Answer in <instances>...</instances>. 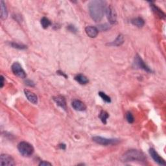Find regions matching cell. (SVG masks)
Returning <instances> with one entry per match:
<instances>
[{
    "label": "cell",
    "mask_w": 166,
    "mask_h": 166,
    "mask_svg": "<svg viewBox=\"0 0 166 166\" xmlns=\"http://www.w3.org/2000/svg\"><path fill=\"white\" fill-rule=\"evenodd\" d=\"M39 165H42V166H44V165H52V164H51V163L48 162H46V161H42L40 162V163L39 164Z\"/></svg>",
    "instance_id": "cell-25"
},
{
    "label": "cell",
    "mask_w": 166,
    "mask_h": 166,
    "mask_svg": "<svg viewBox=\"0 0 166 166\" xmlns=\"http://www.w3.org/2000/svg\"><path fill=\"white\" fill-rule=\"evenodd\" d=\"M10 46H11L14 48L18 49H25L27 48V46L24 45V44H21L16 42H11Z\"/></svg>",
    "instance_id": "cell-22"
},
{
    "label": "cell",
    "mask_w": 166,
    "mask_h": 166,
    "mask_svg": "<svg viewBox=\"0 0 166 166\" xmlns=\"http://www.w3.org/2000/svg\"><path fill=\"white\" fill-rule=\"evenodd\" d=\"M25 83H26L27 85L29 86V87H34V83L33 81H30V80H28V81H25Z\"/></svg>",
    "instance_id": "cell-26"
},
{
    "label": "cell",
    "mask_w": 166,
    "mask_h": 166,
    "mask_svg": "<svg viewBox=\"0 0 166 166\" xmlns=\"http://www.w3.org/2000/svg\"><path fill=\"white\" fill-rule=\"evenodd\" d=\"M135 64L136 67L138 68L142 69L147 72H151V69L149 68V66L146 64L145 62L143 61V59L141 58V57L138 55H136L135 59Z\"/></svg>",
    "instance_id": "cell-8"
},
{
    "label": "cell",
    "mask_w": 166,
    "mask_h": 166,
    "mask_svg": "<svg viewBox=\"0 0 166 166\" xmlns=\"http://www.w3.org/2000/svg\"><path fill=\"white\" fill-rule=\"evenodd\" d=\"M121 160L123 162H145L147 157L143 152L138 151V150L131 149L124 152L121 156Z\"/></svg>",
    "instance_id": "cell-2"
},
{
    "label": "cell",
    "mask_w": 166,
    "mask_h": 166,
    "mask_svg": "<svg viewBox=\"0 0 166 166\" xmlns=\"http://www.w3.org/2000/svg\"><path fill=\"white\" fill-rule=\"evenodd\" d=\"M107 2L102 0H94L89 3L88 9L91 18L98 22L103 19L106 12Z\"/></svg>",
    "instance_id": "cell-1"
},
{
    "label": "cell",
    "mask_w": 166,
    "mask_h": 166,
    "mask_svg": "<svg viewBox=\"0 0 166 166\" xmlns=\"http://www.w3.org/2000/svg\"><path fill=\"white\" fill-rule=\"evenodd\" d=\"M86 33L90 38H95L99 33V30L97 27L94 26H88L85 28Z\"/></svg>",
    "instance_id": "cell-12"
},
{
    "label": "cell",
    "mask_w": 166,
    "mask_h": 166,
    "mask_svg": "<svg viewBox=\"0 0 166 166\" xmlns=\"http://www.w3.org/2000/svg\"><path fill=\"white\" fill-rule=\"evenodd\" d=\"M99 95L101 97L102 99H103L104 101L106 102L107 103H111V99L110 97L107 95L106 94L104 93L103 92H99Z\"/></svg>",
    "instance_id": "cell-21"
},
{
    "label": "cell",
    "mask_w": 166,
    "mask_h": 166,
    "mask_svg": "<svg viewBox=\"0 0 166 166\" xmlns=\"http://www.w3.org/2000/svg\"><path fill=\"white\" fill-rule=\"evenodd\" d=\"M11 69L14 74L18 77L21 79L26 78L27 77L26 73H25V72L24 71V69L22 68V67L20 65V63H18V62H14L13 64L12 65Z\"/></svg>",
    "instance_id": "cell-5"
},
{
    "label": "cell",
    "mask_w": 166,
    "mask_h": 166,
    "mask_svg": "<svg viewBox=\"0 0 166 166\" xmlns=\"http://www.w3.org/2000/svg\"><path fill=\"white\" fill-rule=\"evenodd\" d=\"M149 154L151 155L152 158L154 160V161L157 163V164L160 165H164L165 166L166 165V163L165 160L163 159L160 156L158 152L155 151V149L153 148H151L149 149Z\"/></svg>",
    "instance_id": "cell-9"
},
{
    "label": "cell",
    "mask_w": 166,
    "mask_h": 166,
    "mask_svg": "<svg viewBox=\"0 0 166 166\" xmlns=\"http://www.w3.org/2000/svg\"><path fill=\"white\" fill-rule=\"evenodd\" d=\"M68 29L69 31L72 32V33H77V28L74 26V25H70L68 26Z\"/></svg>",
    "instance_id": "cell-24"
},
{
    "label": "cell",
    "mask_w": 166,
    "mask_h": 166,
    "mask_svg": "<svg viewBox=\"0 0 166 166\" xmlns=\"http://www.w3.org/2000/svg\"><path fill=\"white\" fill-rule=\"evenodd\" d=\"M151 7L152 9V10L153 11V12L158 16L160 18H162V19H165V14L164 12H163L160 9L158 8L157 6L151 4Z\"/></svg>",
    "instance_id": "cell-14"
},
{
    "label": "cell",
    "mask_w": 166,
    "mask_h": 166,
    "mask_svg": "<svg viewBox=\"0 0 166 166\" xmlns=\"http://www.w3.org/2000/svg\"><path fill=\"white\" fill-rule=\"evenodd\" d=\"M24 93L27 99L33 104H36L38 103V97L33 92H32L28 90H25Z\"/></svg>",
    "instance_id": "cell-13"
},
{
    "label": "cell",
    "mask_w": 166,
    "mask_h": 166,
    "mask_svg": "<svg viewBox=\"0 0 166 166\" xmlns=\"http://www.w3.org/2000/svg\"><path fill=\"white\" fill-rule=\"evenodd\" d=\"M72 105L73 108H74L75 110L77 111H84L86 109H87V106H86L85 104L82 102L80 100H73Z\"/></svg>",
    "instance_id": "cell-11"
},
{
    "label": "cell",
    "mask_w": 166,
    "mask_h": 166,
    "mask_svg": "<svg viewBox=\"0 0 166 166\" xmlns=\"http://www.w3.org/2000/svg\"><path fill=\"white\" fill-rule=\"evenodd\" d=\"M124 42V38L123 36V35L119 34V36H118L116 39L113 42H112L110 44H108V45L110 46H121V44Z\"/></svg>",
    "instance_id": "cell-18"
},
{
    "label": "cell",
    "mask_w": 166,
    "mask_h": 166,
    "mask_svg": "<svg viewBox=\"0 0 166 166\" xmlns=\"http://www.w3.org/2000/svg\"><path fill=\"white\" fill-rule=\"evenodd\" d=\"M126 119H127V121H128V123H134V121H135V118H134L133 115L132 114L131 112H127Z\"/></svg>",
    "instance_id": "cell-23"
},
{
    "label": "cell",
    "mask_w": 166,
    "mask_h": 166,
    "mask_svg": "<svg viewBox=\"0 0 166 166\" xmlns=\"http://www.w3.org/2000/svg\"><path fill=\"white\" fill-rule=\"evenodd\" d=\"M0 165L1 166H13L16 165V163L11 156L2 154L0 156Z\"/></svg>",
    "instance_id": "cell-7"
},
{
    "label": "cell",
    "mask_w": 166,
    "mask_h": 166,
    "mask_svg": "<svg viewBox=\"0 0 166 166\" xmlns=\"http://www.w3.org/2000/svg\"><path fill=\"white\" fill-rule=\"evenodd\" d=\"M75 80L81 84L84 85V84H88V83L89 82V80L88 79L87 77L82 74H79L77 75H76L75 77Z\"/></svg>",
    "instance_id": "cell-16"
},
{
    "label": "cell",
    "mask_w": 166,
    "mask_h": 166,
    "mask_svg": "<svg viewBox=\"0 0 166 166\" xmlns=\"http://www.w3.org/2000/svg\"><path fill=\"white\" fill-rule=\"evenodd\" d=\"M131 23L138 27H142L145 24V21L142 18H136L131 20Z\"/></svg>",
    "instance_id": "cell-17"
},
{
    "label": "cell",
    "mask_w": 166,
    "mask_h": 166,
    "mask_svg": "<svg viewBox=\"0 0 166 166\" xmlns=\"http://www.w3.org/2000/svg\"><path fill=\"white\" fill-rule=\"evenodd\" d=\"M92 140L94 142L99 145L108 146L111 145H116L119 142V139L116 138H103L101 136H94L92 138Z\"/></svg>",
    "instance_id": "cell-4"
},
{
    "label": "cell",
    "mask_w": 166,
    "mask_h": 166,
    "mask_svg": "<svg viewBox=\"0 0 166 166\" xmlns=\"http://www.w3.org/2000/svg\"><path fill=\"white\" fill-rule=\"evenodd\" d=\"M66 145L64 144V143H62V144H60L59 145V147L60 149H61L62 150H65L66 149Z\"/></svg>",
    "instance_id": "cell-29"
},
{
    "label": "cell",
    "mask_w": 166,
    "mask_h": 166,
    "mask_svg": "<svg viewBox=\"0 0 166 166\" xmlns=\"http://www.w3.org/2000/svg\"><path fill=\"white\" fill-rule=\"evenodd\" d=\"M53 99L59 107H61L64 110H66V101L65 98L63 96H62V95H57V96L53 97Z\"/></svg>",
    "instance_id": "cell-10"
},
{
    "label": "cell",
    "mask_w": 166,
    "mask_h": 166,
    "mask_svg": "<svg viewBox=\"0 0 166 166\" xmlns=\"http://www.w3.org/2000/svg\"><path fill=\"white\" fill-rule=\"evenodd\" d=\"M40 23L42 25V27L44 29H47L51 25H52V22L49 20L48 18H47L46 17H43L41 19Z\"/></svg>",
    "instance_id": "cell-20"
},
{
    "label": "cell",
    "mask_w": 166,
    "mask_h": 166,
    "mask_svg": "<svg viewBox=\"0 0 166 166\" xmlns=\"http://www.w3.org/2000/svg\"><path fill=\"white\" fill-rule=\"evenodd\" d=\"M105 12H106L107 19L110 24L112 25L116 24L117 23V14L112 6L110 5L109 7H107Z\"/></svg>",
    "instance_id": "cell-6"
},
{
    "label": "cell",
    "mask_w": 166,
    "mask_h": 166,
    "mask_svg": "<svg viewBox=\"0 0 166 166\" xmlns=\"http://www.w3.org/2000/svg\"><path fill=\"white\" fill-rule=\"evenodd\" d=\"M18 149L19 152L25 157H29L34 152V148L33 145L26 142H21L18 145Z\"/></svg>",
    "instance_id": "cell-3"
},
{
    "label": "cell",
    "mask_w": 166,
    "mask_h": 166,
    "mask_svg": "<svg viewBox=\"0 0 166 166\" xmlns=\"http://www.w3.org/2000/svg\"><path fill=\"white\" fill-rule=\"evenodd\" d=\"M57 74H59V75H62V76H63V77H65L66 79L68 78V76H67V75L65 74V73H64V72H62V71H60V70H59V71H57Z\"/></svg>",
    "instance_id": "cell-28"
},
{
    "label": "cell",
    "mask_w": 166,
    "mask_h": 166,
    "mask_svg": "<svg viewBox=\"0 0 166 166\" xmlns=\"http://www.w3.org/2000/svg\"><path fill=\"white\" fill-rule=\"evenodd\" d=\"M0 5H1V18L2 20H5L8 16V11L5 4L2 0L0 1Z\"/></svg>",
    "instance_id": "cell-15"
},
{
    "label": "cell",
    "mask_w": 166,
    "mask_h": 166,
    "mask_svg": "<svg viewBox=\"0 0 166 166\" xmlns=\"http://www.w3.org/2000/svg\"><path fill=\"white\" fill-rule=\"evenodd\" d=\"M4 84H5V79H4V76L1 75V83H0V87H1V88L4 87Z\"/></svg>",
    "instance_id": "cell-27"
},
{
    "label": "cell",
    "mask_w": 166,
    "mask_h": 166,
    "mask_svg": "<svg viewBox=\"0 0 166 166\" xmlns=\"http://www.w3.org/2000/svg\"><path fill=\"white\" fill-rule=\"evenodd\" d=\"M99 119L102 121V123L105 124H107V119L109 117V114H108L106 111L101 110L99 115Z\"/></svg>",
    "instance_id": "cell-19"
}]
</instances>
